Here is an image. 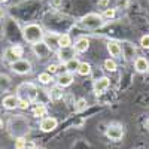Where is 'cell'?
Returning a JSON list of instances; mask_svg holds the SVG:
<instances>
[{
    "label": "cell",
    "instance_id": "1",
    "mask_svg": "<svg viewBox=\"0 0 149 149\" xmlns=\"http://www.w3.org/2000/svg\"><path fill=\"white\" fill-rule=\"evenodd\" d=\"M43 30L42 27L39 26V24H27L26 27L22 29V37H24V40H26L27 43H37V42H40L43 40Z\"/></svg>",
    "mask_w": 149,
    "mask_h": 149
},
{
    "label": "cell",
    "instance_id": "2",
    "mask_svg": "<svg viewBox=\"0 0 149 149\" xmlns=\"http://www.w3.org/2000/svg\"><path fill=\"white\" fill-rule=\"evenodd\" d=\"M103 19H104V18H103V15H100V14H88V15L82 17L81 24H82L84 29L97 30V29H100L103 24H104Z\"/></svg>",
    "mask_w": 149,
    "mask_h": 149
},
{
    "label": "cell",
    "instance_id": "3",
    "mask_svg": "<svg viewBox=\"0 0 149 149\" xmlns=\"http://www.w3.org/2000/svg\"><path fill=\"white\" fill-rule=\"evenodd\" d=\"M37 88L33 84H21L18 86V94L22 98H29V100H34L36 95H37Z\"/></svg>",
    "mask_w": 149,
    "mask_h": 149
},
{
    "label": "cell",
    "instance_id": "4",
    "mask_svg": "<svg viewBox=\"0 0 149 149\" xmlns=\"http://www.w3.org/2000/svg\"><path fill=\"white\" fill-rule=\"evenodd\" d=\"M10 67L18 74H27V73L31 72V63L29 60H22V58H18L17 61H14V63L10 64Z\"/></svg>",
    "mask_w": 149,
    "mask_h": 149
},
{
    "label": "cell",
    "instance_id": "5",
    "mask_svg": "<svg viewBox=\"0 0 149 149\" xmlns=\"http://www.w3.org/2000/svg\"><path fill=\"white\" fill-rule=\"evenodd\" d=\"M33 52L36 54V57H37V58L45 60V58H48L49 55H51L52 49L49 48L43 40H40V42H37V43H34V45H33Z\"/></svg>",
    "mask_w": 149,
    "mask_h": 149
},
{
    "label": "cell",
    "instance_id": "6",
    "mask_svg": "<svg viewBox=\"0 0 149 149\" xmlns=\"http://www.w3.org/2000/svg\"><path fill=\"white\" fill-rule=\"evenodd\" d=\"M119 45H121V55L125 58L127 61L134 60V57L137 55V49H136V46L131 42H127V40L119 43Z\"/></svg>",
    "mask_w": 149,
    "mask_h": 149
},
{
    "label": "cell",
    "instance_id": "7",
    "mask_svg": "<svg viewBox=\"0 0 149 149\" xmlns=\"http://www.w3.org/2000/svg\"><path fill=\"white\" fill-rule=\"evenodd\" d=\"M74 54H76V51H74L73 46H67V48H60L57 51V57L60 58L61 63H67V61H70L72 58H74Z\"/></svg>",
    "mask_w": 149,
    "mask_h": 149
},
{
    "label": "cell",
    "instance_id": "8",
    "mask_svg": "<svg viewBox=\"0 0 149 149\" xmlns=\"http://www.w3.org/2000/svg\"><path fill=\"white\" fill-rule=\"evenodd\" d=\"M57 125H58V121H57L55 118H52V116L42 118V121H40V124H39V127H40V130H42L43 133H49V131L55 130Z\"/></svg>",
    "mask_w": 149,
    "mask_h": 149
},
{
    "label": "cell",
    "instance_id": "9",
    "mask_svg": "<svg viewBox=\"0 0 149 149\" xmlns=\"http://www.w3.org/2000/svg\"><path fill=\"white\" fill-rule=\"evenodd\" d=\"M106 136H107L110 140H121L122 136H124V130H122L121 125H116V124H113V125H109V127H107Z\"/></svg>",
    "mask_w": 149,
    "mask_h": 149
},
{
    "label": "cell",
    "instance_id": "10",
    "mask_svg": "<svg viewBox=\"0 0 149 149\" xmlns=\"http://www.w3.org/2000/svg\"><path fill=\"white\" fill-rule=\"evenodd\" d=\"M109 86H110V79L106 78V76H102L100 79L94 81V93L95 94H103Z\"/></svg>",
    "mask_w": 149,
    "mask_h": 149
},
{
    "label": "cell",
    "instance_id": "11",
    "mask_svg": "<svg viewBox=\"0 0 149 149\" xmlns=\"http://www.w3.org/2000/svg\"><path fill=\"white\" fill-rule=\"evenodd\" d=\"M73 48H74V51H76L78 54H84V52L88 51V48H90V40L86 39L85 36H81V37H78V39H76V42H74Z\"/></svg>",
    "mask_w": 149,
    "mask_h": 149
},
{
    "label": "cell",
    "instance_id": "12",
    "mask_svg": "<svg viewBox=\"0 0 149 149\" xmlns=\"http://www.w3.org/2000/svg\"><path fill=\"white\" fill-rule=\"evenodd\" d=\"M72 82H73V74H72V72H64V73H60L58 76H57V85L63 86V88L69 86Z\"/></svg>",
    "mask_w": 149,
    "mask_h": 149
},
{
    "label": "cell",
    "instance_id": "13",
    "mask_svg": "<svg viewBox=\"0 0 149 149\" xmlns=\"http://www.w3.org/2000/svg\"><path fill=\"white\" fill-rule=\"evenodd\" d=\"M18 102H19V97L18 95H14V94H9L3 98V107L8 109V110H12V109H15L18 107Z\"/></svg>",
    "mask_w": 149,
    "mask_h": 149
},
{
    "label": "cell",
    "instance_id": "14",
    "mask_svg": "<svg viewBox=\"0 0 149 149\" xmlns=\"http://www.w3.org/2000/svg\"><path fill=\"white\" fill-rule=\"evenodd\" d=\"M134 69H136V72H139V73L148 72V69H149V61H148V58H145V57H137V58L134 60Z\"/></svg>",
    "mask_w": 149,
    "mask_h": 149
},
{
    "label": "cell",
    "instance_id": "15",
    "mask_svg": "<svg viewBox=\"0 0 149 149\" xmlns=\"http://www.w3.org/2000/svg\"><path fill=\"white\" fill-rule=\"evenodd\" d=\"M107 51L110 57H121V45L115 40H110L107 42Z\"/></svg>",
    "mask_w": 149,
    "mask_h": 149
},
{
    "label": "cell",
    "instance_id": "16",
    "mask_svg": "<svg viewBox=\"0 0 149 149\" xmlns=\"http://www.w3.org/2000/svg\"><path fill=\"white\" fill-rule=\"evenodd\" d=\"M58 48H67V46H72V37L67 34V33H61L58 34Z\"/></svg>",
    "mask_w": 149,
    "mask_h": 149
},
{
    "label": "cell",
    "instance_id": "17",
    "mask_svg": "<svg viewBox=\"0 0 149 149\" xmlns=\"http://www.w3.org/2000/svg\"><path fill=\"white\" fill-rule=\"evenodd\" d=\"M10 78L8 76V74H5V73H0V91H8L9 88H10Z\"/></svg>",
    "mask_w": 149,
    "mask_h": 149
},
{
    "label": "cell",
    "instance_id": "18",
    "mask_svg": "<svg viewBox=\"0 0 149 149\" xmlns=\"http://www.w3.org/2000/svg\"><path fill=\"white\" fill-rule=\"evenodd\" d=\"M61 97H63V86L57 85L49 91V98H51V100H60Z\"/></svg>",
    "mask_w": 149,
    "mask_h": 149
},
{
    "label": "cell",
    "instance_id": "19",
    "mask_svg": "<svg viewBox=\"0 0 149 149\" xmlns=\"http://www.w3.org/2000/svg\"><path fill=\"white\" fill-rule=\"evenodd\" d=\"M78 73L81 74V76H88V74L91 73V64L86 63V61H84V63H79V66H78Z\"/></svg>",
    "mask_w": 149,
    "mask_h": 149
},
{
    "label": "cell",
    "instance_id": "20",
    "mask_svg": "<svg viewBox=\"0 0 149 149\" xmlns=\"http://www.w3.org/2000/svg\"><path fill=\"white\" fill-rule=\"evenodd\" d=\"M57 40H58V34H54V33H51V34H48V36H45L43 34V42L52 49V46L54 45H57L58 46V43H57Z\"/></svg>",
    "mask_w": 149,
    "mask_h": 149
},
{
    "label": "cell",
    "instance_id": "21",
    "mask_svg": "<svg viewBox=\"0 0 149 149\" xmlns=\"http://www.w3.org/2000/svg\"><path fill=\"white\" fill-rule=\"evenodd\" d=\"M37 81H39L42 85H48V84H51V81H52V74L48 73V72L40 73L39 76H37Z\"/></svg>",
    "mask_w": 149,
    "mask_h": 149
},
{
    "label": "cell",
    "instance_id": "22",
    "mask_svg": "<svg viewBox=\"0 0 149 149\" xmlns=\"http://www.w3.org/2000/svg\"><path fill=\"white\" fill-rule=\"evenodd\" d=\"M104 69L107 70V72H115L116 69H118V66H116V61L115 60H112V58H107V60H104Z\"/></svg>",
    "mask_w": 149,
    "mask_h": 149
},
{
    "label": "cell",
    "instance_id": "23",
    "mask_svg": "<svg viewBox=\"0 0 149 149\" xmlns=\"http://www.w3.org/2000/svg\"><path fill=\"white\" fill-rule=\"evenodd\" d=\"M33 115L34 116H45L46 115V106L45 104H37L36 107H34V110H33Z\"/></svg>",
    "mask_w": 149,
    "mask_h": 149
},
{
    "label": "cell",
    "instance_id": "24",
    "mask_svg": "<svg viewBox=\"0 0 149 149\" xmlns=\"http://www.w3.org/2000/svg\"><path fill=\"white\" fill-rule=\"evenodd\" d=\"M64 66H66L67 72H73V70H78V66H79V61L76 60V57H74V58H72L70 61H67V63H66Z\"/></svg>",
    "mask_w": 149,
    "mask_h": 149
},
{
    "label": "cell",
    "instance_id": "25",
    "mask_svg": "<svg viewBox=\"0 0 149 149\" xmlns=\"http://www.w3.org/2000/svg\"><path fill=\"white\" fill-rule=\"evenodd\" d=\"M5 60L8 61L9 64H12L14 61H17V60H18V57H15V54L10 51V48H8L6 51H5Z\"/></svg>",
    "mask_w": 149,
    "mask_h": 149
},
{
    "label": "cell",
    "instance_id": "26",
    "mask_svg": "<svg viewBox=\"0 0 149 149\" xmlns=\"http://www.w3.org/2000/svg\"><path fill=\"white\" fill-rule=\"evenodd\" d=\"M115 15H116V9H113V8H106L103 12V18H107V19L115 18Z\"/></svg>",
    "mask_w": 149,
    "mask_h": 149
},
{
    "label": "cell",
    "instance_id": "27",
    "mask_svg": "<svg viewBox=\"0 0 149 149\" xmlns=\"http://www.w3.org/2000/svg\"><path fill=\"white\" fill-rule=\"evenodd\" d=\"M10 51L15 54V57H22V54H24V48L21 46V45H12L10 46Z\"/></svg>",
    "mask_w": 149,
    "mask_h": 149
},
{
    "label": "cell",
    "instance_id": "28",
    "mask_svg": "<svg viewBox=\"0 0 149 149\" xmlns=\"http://www.w3.org/2000/svg\"><path fill=\"white\" fill-rule=\"evenodd\" d=\"M86 100L85 98H79V100L76 102V106H74V109H76V112H84L86 109Z\"/></svg>",
    "mask_w": 149,
    "mask_h": 149
},
{
    "label": "cell",
    "instance_id": "29",
    "mask_svg": "<svg viewBox=\"0 0 149 149\" xmlns=\"http://www.w3.org/2000/svg\"><path fill=\"white\" fill-rule=\"evenodd\" d=\"M26 145H27V140L24 137H18L15 140V149H26Z\"/></svg>",
    "mask_w": 149,
    "mask_h": 149
},
{
    "label": "cell",
    "instance_id": "30",
    "mask_svg": "<svg viewBox=\"0 0 149 149\" xmlns=\"http://www.w3.org/2000/svg\"><path fill=\"white\" fill-rule=\"evenodd\" d=\"M29 104H30L29 98H22V97L19 98V102H18V107H19V109H27Z\"/></svg>",
    "mask_w": 149,
    "mask_h": 149
},
{
    "label": "cell",
    "instance_id": "31",
    "mask_svg": "<svg viewBox=\"0 0 149 149\" xmlns=\"http://www.w3.org/2000/svg\"><path fill=\"white\" fill-rule=\"evenodd\" d=\"M140 45H142V48L149 49V34H146V36L142 37V39H140Z\"/></svg>",
    "mask_w": 149,
    "mask_h": 149
},
{
    "label": "cell",
    "instance_id": "32",
    "mask_svg": "<svg viewBox=\"0 0 149 149\" xmlns=\"http://www.w3.org/2000/svg\"><path fill=\"white\" fill-rule=\"evenodd\" d=\"M46 72L51 73V74H54V73L58 72V66H57V64H49V66L46 67Z\"/></svg>",
    "mask_w": 149,
    "mask_h": 149
},
{
    "label": "cell",
    "instance_id": "33",
    "mask_svg": "<svg viewBox=\"0 0 149 149\" xmlns=\"http://www.w3.org/2000/svg\"><path fill=\"white\" fill-rule=\"evenodd\" d=\"M97 6L102 8V9L109 8V0H98V2H97Z\"/></svg>",
    "mask_w": 149,
    "mask_h": 149
},
{
    "label": "cell",
    "instance_id": "34",
    "mask_svg": "<svg viewBox=\"0 0 149 149\" xmlns=\"http://www.w3.org/2000/svg\"><path fill=\"white\" fill-rule=\"evenodd\" d=\"M49 5H51L52 8H60L61 5H63V0H49Z\"/></svg>",
    "mask_w": 149,
    "mask_h": 149
},
{
    "label": "cell",
    "instance_id": "35",
    "mask_svg": "<svg viewBox=\"0 0 149 149\" xmlns=\"http://www.w3.org/2000/svg\"><path fill=\"white\" fill-rule=\"evenodd\" d=\"M3 17H5V10L3 8H0V19H3Z\"/></svg>",
    "mask_w": 149,
    "mask_h": 149
},
{
    "label": "cell",
    "instance_id": "36",
    "mask_svg": "<svg viewBox=\"0 0 149 149\" xmlns=\"http://www.w3.org/2000/svg\"><path fill=\"white\" fill-rule=\"evenodd\" d=\"M145 127H146V130H148V131H149V119H148V121H146V122H145Z\"/></svg>",
    "mask_w": 149,
    "mask_h": 149
},
{
    "label": "cell",
    "instance_id": "37",
    "mask_svg": "<svg viewBox=\"0 0 149 149\" xmlns=\"http://www.w3.org/2000/svg\"><path fill=\"white\" fill-rule=\"evenodd\" d=\"M8 2V0H0V3H6Z\"/></svg>",
    "mask_w": 149,
    "mask_h": 149
},
{
    "label": "cell",
    "instance_id": "38",
    "mask_svg": "<svg viewBox=\"0 0 149 149\" xmlns=\"http://www.w3.org/2000/svg\"><path fill=\"white\" fill-rule=\"evenodd\" d=\"M2 125H3V124H2V121H0V127H2Z\"/></svg>",
    "mask_w": 149,
    "mask_h": 149
},
{
    "label": "cell",
    "instance_id": "39",
    "mask_svg": "<svg viewBox=\"0 0 149 149\" xmlns=\"http://www.w3.org/2000/svg\"><path fill=\"white\" fill-rule=\"evenodd\" d=\"M148 72H149V69H148Z\"/></svg>",
    "mask_w": 149,
    "mask_h": 149
}]
</instances>
